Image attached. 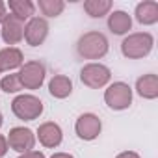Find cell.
Here are the masks:
<instances>
[{
	"instance_id": "1",
	"label": "cell",
	"mask_w": 158,
	"mask_h": 158,
	"mask_svg": "<svg viewBox=\"0 0 158 158\" xmlns=\"http://www.w3.org/2000/svg\"><path fill=\"white\" fill-rule=\"evenodd\" d=\"M76 50L86 60H99L108 52V39L101 32H88L78 39Z\"/></svg>"
},
{
	"instance_id": "2",
	"label": "cell",
	"mask_w": 158,
	"mask_h": 158,
	"mask_svg": "<svg viewBox=\"0 0 158 158\" xmlns=\"http://www.w3.org/2000/svg\"><path fill=\"white\" fill-rule=\"evenodd\" d=\"M152 35L147 32H138V34H130L128 37L123 39L121 43V52L125 58L128 60H138L147 56L152 50Z\"/></svg>"
},
{
	"instance_id": "3",
	"label": "cell",
	"mask_w": 158,
	"mask_h": 158,
	"mask_svg": "<svg viewBox=\"0 0 158 158\" xmlns=\"http://www.w3.org/2000/svg\"><path fill=\"white\" fill-rule=\"evenodd\" d=\"M13 114L23 121H34L43 114V102L34 95H19L11 102Z\"/></svg>"
},
{
	"instance_id": "4",
	"label": "cell",
	"mask_w": 158,
	"mask_h": 158,
	"mask_svg": "<svg viewBox=\"0 0 158 158\" xmlns=\"http://www.w3.org/2000/svg\"><path fill=\"white\" fill-rule=\"evenodd\" d=\"M104 101L112 110H127L132 104V89L125 82H115L104 91Z\"/></svg>"
},
{
	"instance_id": "5",
	"label": "cell",
	"mask_w": 158,
	"mask_h": 158,
	"mask_svg": "<svg viewBox=\"0 0 158 158\" xmlns=\"http://www.w3.org/2000/svg\"><path fill=\"white\" fill-rule=\"evenodd\" d=\"M110 76H112L110 69L106 65H101V63H88L80 71L82 84H86L91 89H99V88L106 86L110 82Z\"/></svg>"
},
{
	"instance_id": "6",
	"label": "cell",
	"mask_w": 158,
	"mask_h": 158,
	"mask_svg": "<svg viewBox=\"0 0 158 158\" xmlns=\"http://www.w3.org/2000/svg\"><path fill=\"white\" fill-rule=\"evenodd\" d=\"M19 74V80L21 86L26 89H39L43 80H45V65L39 61H28L21 67Z\"/></svg>"
},
{
	"instance_id": "7",
	"label": "cell",
	"mask_w": 158,
	"mask_h": 158,
	"mask_svg": "<svg viewBox=\"0 0 158 158\" xmlns=\"http://www.w3.org/2000/svg\"><path fill=\"white\" fill-rule=\"evenodd\" d=\"M8 143L13 151L17 152H28L34 149L35 145V136L30 128H24V127H15L10 130V136H8Z\"/></svg>"
},
{
	"instance_id": "8",
	"label": "cell",
	"mask_w": 158,
	"mask_h": 158,
	"mask_svg": "<svg viewBox=\"0 0 158 158\" xmlns=\"http://www.w3.org/2000/svg\"><path fill=\"white\" fill-rule=\"evenodd\" d=\"M74 128H76L78 138H82L86 141H91V139H95L101 134L102 125H101V119L95 114H84V115H80L76 119Z\"/></svg>"
},
{
	"instance_id": "9",
	"label": "cell",
	"mask_w": 158,
	"mask_h": 158,
	"mask_svg": "<svg viewBox=\"0 0 158 158\" xmlns=\"http://www.w3.org/2000/svg\"><path fill=\"white\" fill-rule=\"evenodd\" d=\"M47 35H48V24H47L45 19L34 17V19H30V23L24 26V37H26L28 45H32V47L43 45V41L47 39Z\"/></svg>"
},
{
	"instance_id": "10",
	"label": "cell",
	"mask_w": 158,
	"mask_h": 158,
	"mask_svg": "<svg viewBox=\"0 0 158 158\" xmlns=\"http://www.w3.org/2000/svg\"><path fill=\"white\" fill-rule=\"evenodd\" d=\"M2 37L8 45H15L24 37V21L15 15H8L2 23Z\"/></svg>"
},
{
	"instance_id": "11",
	"label": "cell",
	"mask_w": 158,
	"mask_h": 158,
	"mask_svg": "<svg viewBox=\"0 0 158 158\" xmlns=\"http://www.w3.org/2000/svg\"><path fill=\"white\" fill-rule=\"evenodd\" d=\"M37 136H39V141L45 145V147H58L61 143V128L56 125V123H43L39 128H37Z\"/></svg>"
},
{
	"instance_id": "12",
	"label": "cell",
	"mask_w": 158,
	"mask_h": 158,
	"mask_svg": "<svg viewBox=\"0 0 158 158\" xmlns=\"http://www.w3.org/2000/svg\"><path fill=\"white\" fill-rule=\"evenodd\" d=\"M136 91L143 99H156L158 97V76L156 74H143L136 82Z\"/></svg>"
},
{
	"instance_id": "13",
	"label": "cell",
	"mask_w": 158,
	"mask_h": 158,
	"mask_svg": "<svg viewBox=\"0 0 158 158\" xmlns=\"http://www.w3.org/2000/svg\"><path fill=\"white\" fill-rule=\"evenodd\" d=\"M48 91L52 97L56 99H65L71 95L73 91V82H71V78L65 76V74H56L52 80L48 82Z\"/></svg>"
},
{
	"instance_id": "14",
	"label": "cell",
	"mask_w": 158,
	"mask_h": 158,
	"mask_svg": "<svg viewBox=\"0 0 158 158\" xmlns=\"http://www.w3.org/2000/svg\"><path fill=\"white\" fill-rule=\"evenodd\" d=\"M23 65V52L15 47L0 50V71H11Z\"/></svg>"
},
{
	"instance_id": "15",
	"label": "cell",
	"mask_w": 158,
	"mask_h": 158,
	"mask_svg": "<svg viewBox=\"0 0 158 158\" xmlns=\"http://www.w3.org/2000/svg\"><path fill=\"white\" fill-rule=\"evenodd\" d=\"M136 19L141 24H154L158 21V4L152 0H145V2L136 6Z\"/></svg>"
},
{
	"instance_id": "16",
	"label": "cell",
	"mask_w": 158,
	"mask_h": 158,
	"mask_svg": "<svg viewBox=\"0 0 158 158\" xmlns=\"http://www.w3.org/2000/svg\"><path fill=\"white\" fill-rule=\"evenodd\" d=\"M132 26V19L128 13L125 11H114L110 17H108V28L115 34V35H123L130 30Z\"/></svg>"
},
{
	"instance_id": "17",
	"label": "cell",
	"mask_w": 158,
	"mask_h": 158,
	"mask_svg": "<svg viewBox=\"0 0 158 158\" xmlns=\"http://www.w3.org/2000/svg\"><path fill=\"white\" fill-rule=\"evenodd\" d=\"M84 10L89 17H102L112 10V2L110 0H86Z\"/></svg>"
},
{
	"instance_id": "18",
	"label": "cell",
	"mask_w": 158,
	"mask_h": 158,
	"mask_svg": "<svg viewBox=\"0 0 158 158\" xmlns=\"http://www.w3.org/2000/svg\"><path fill=\"white\" fill-rule=\"evenodd\" d=\"M8 6L13 11V15L19 17L21 21H24L30 15H34V4L30 2V0H10Z\"/></svg>"
},
{
	"instance_id": "19",
	"label": "cell",
	"mask_w": 158,
	"mask_h": 158,
	"mask_svg": "<svg viewBox=\"0 0 158 158\" xmlns=\"http://www.w3.org/2000/svg\"><path fill=\"white\" fill-rule=\"evenodd\" d=\"M63 8H65V4L61 0H39V10L47 17H58L63 11Z\"/></svg>"
},
{
	"instance_id": "20",
	"label": "cell",
	"mask_w": 158,
	"mask_h": 158,
	"mask_svg": "<svg viewBox=\"0 0 158 158\" xmlns=\"http://www.w3.org/2000/svg\"><path fill=\"white\" fill-rule=\"evenodd\" d=\"M0 88H2L6 93H17L23 89L21 80H19V74H8L6 78L0 80Z\"/></svg>"
},
{
	"instance_id": "21",
	"label": "cell",
	"mask_w": 158,
	"mask_h": 158,
	"mask_svg": "<svg viewBox=\"0 0 158 158\" xmlns=\"http://www.w3.org/2000/svg\"><path fill=\"white\" fill-rule=\"evenodd\" d=\"M19 158H45V154L39 151H28V152H23Z\"/></svg>"
},
{
	"instance_id": "22",
	"label": "cell",
	"mask_w": 158,
	"mask_h": 158,
	"mask_svg": "<svg viewBox=\"0 0 158 158\" xmlns=\"http://www.w3.org/2000/svg\"><path fill=\"white\" fill-rule=\"evenodd\" d=\"M6 152H8V139L4 136H0V158H2Z\"/></svg>"
},
{
	"instance_id": "23",
	"label": "cell",
	"mask_w": 158,
	"mask_h": 158,
	"mask_svg": "<svg viewBox=\"0 0 158 158\" xmlns=\"http://www.w3.org/2000/svg\"><path fill=\"white\" fill-rule=\"evenodd\" d=\"M6 17H8V13H6V4L0 0V23H4Z\"/></svg>"
},
{
	"instance_id": "24",
	"label": "cell",
	"mask_w": 158,
	"mask_h": 158,
	"mask_svg": "<svg viewBox=\"0 0 158 158\" xmlns=\"http://www.w3.org/2000/svg\"><path fill=\"white\" fill-rule=\"evenodd\" d=\"M117 158H139L136 152H132V151H125V152H121V154H117Z\"/></svg>"
},
{
	"instance_id": "25",
	"label": "cell",
	"mask_w": 158,
	"mask_h": 158,
	"mask_svg": "<svg viewBox=\"0 0 158 158\" xmlns=\"http://www.w3.org/2000/svg\"><path fill=\"white\" fill-rule=\"evenodd\" d=\"M50 158H73V156L67 154V152H56V154H52Z\"/></svg>"
},
{
	"instance_id": "26",
	"label": "cell",
	"mask_w": 158,
	"mask_h": 158,
	"mask_svg": "<svg viewBox=\"0 0 158 158\" xmlns=\"http://www.w3.org/2000/svg\"><path fill=\"white\" fill-rule=\"evenodd\" d=\"M0 127H2V114H0Z\"/></svg>"
}]
</instances>
